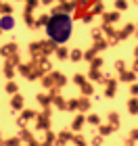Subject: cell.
Listing matches in <instances>:
<instances>
[{"instance_id": "1", "label": "cell", "mask_w": 138, "mask_h": 146, "mask_svg": "<svg viewBox=\"0 0 138 146\" xmlns=\"http://www.w3.org/2000/svg\"><path fill=\"white\" fill-rule=\"evenodd\" d=\"M48 34L52 36V40H57V42H65V40L69 38V34H71V21L67 17L52 19L50 25H48Z\"/></svg>"}, {"instance_id": "2", "label": "cell", "mask_w": 138, "mask_h": 146, "mask_svg": "<svg viewBox=\"0 0 138 146\" xmlns=\"http://www.w3.org/2000/svg\"><path fill=\"white\" fill-rule=\"evenodd\" d=\"M11 25H13V19H11V17H4V19H2V27H4V29H9Z\"/></svg>"}]
</instances>
